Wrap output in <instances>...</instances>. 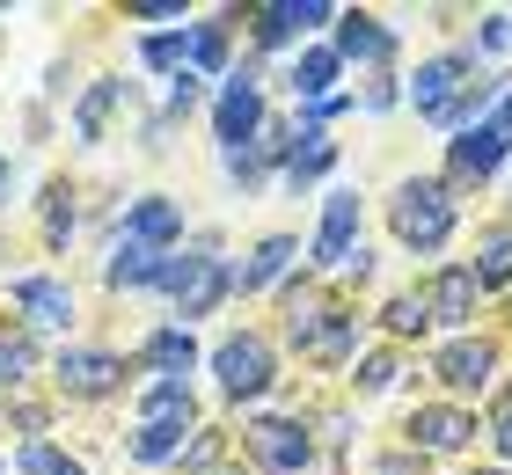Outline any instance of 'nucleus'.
Instances as JSON below:
<instances>
[{"mask_svg": "<svg viewBox=\"0 0 512 475\" xmlns=\"http://www.w3.org/2000/svg\"><path fill=\"white\" fill-rule=\"evenodd\" d=\"M388 220H395V234H403L410 249H439L447 227H454V198L439 183H403L395 205H388Z\"/></svg>", "mask_w": 512, "mask_h": 475, "instance_id": "1", "label": "nucleus"}, {"mask_svg": "<svg viewBox=\"0 0 512 475\" xmlns=\"http://www.w3.org/2000/svg\"><path fill=\"white\" fill-rule=\"evenodd\" d=\"M213 366H220V388L227 395H264L271 388V344L264 337H227L213 351Z\"/></svg>", "mask_w": 512, "mask_h": 475, "instance_id": "2", "label": "nucleus"}, {"mask_svg": "<svg viewBox=\"0 0 512 475\" xmlns=\"http://www.w3.org/2000/svg\"><path fill=\"white\" fill-rule=\"evenodd\" d=\"M249 454L264 468H300L308 461V432L293 417H264V424H249Z\"/></svg>", "mask_w": 512, "mask_h": 475, "instance_id": "3", "label": "nucleus"}, {"mask_svg": "<svg viewBox=\"0 0 512 475\" xmlns=\"http://www.w3.org/2000/svg\"><path fill=\"white\" fill-rule=\"evenodd\" d=\"M118 373H125V359H110V351H66L59 359V388L66 395H110Z\"/></svg>", "mask_w": 512, "mask_h": 475, "instance_id": "4", "label": "nucleus"}, {"mask_svg": "<svg viewBox=\"0 0 512 475\" xmlns=\"http://www.w3.org/2000/svg\"><path fill=\"white\" fill-rule=\"evenodd\" d=\"M491 359H498L491 344H447L439 351V380H447L454 395H476L483 380H491Z\"/></svg>", "mask_w": 512, "mask_h": 475, "instance_id": "5", "label": "nucleus"}, {"mask_svg": "<svg viewBox=\"0 0 512 475\" xmlns=\"http://www.w3.org/2000/svg\"><path fill=\"white\" fill-rule=\"evenodd\" d=\"M8 293H15L22 307H30V322H37V329H59L66 315H74V293H66L59 278H15Z\"/></svg>", "mask_w": 512, "mask_h": 475, "instance_id": "6", "label": "nucleus"}, {"mask_svg": "<svg viewBox=\"0 0 512 475\" xmlns=\"http://www.w3.org/2000/svg\"><path fill=\"white\" fill-rule=\"evenodd\" d=\"M461 74H469V59H432L425 74H417V88H410V95H417V110H425V117H447V110L461 103V95H454Z\"/></svg>", "mask_w": 512, "mask_h": 475, "instance_id": "7", "label": "nucleus"}, {"mask_svg": "<svg viewBox=\"0 0 512 475\" xmlns=\"http://www.w3.org/2000/svg\"><path fill=\"white\" fill-rule=\"evenodd\" d=\"M505 147H512V139L498 125H469V132L454 139V176H491L498 161H505Z\"/></svg>", "mask_w": 512, "mask_h": 475, "instance_id": "8", "label": "nucleus"}, {"mask_svg": "<svg viewBox=\"0 0 512 475\" xmlns=\"http://www.w3.org/2000/svg\"><path fill=\"white\" fill-rule=\"evenodd\" d=\"M125 234L139 249H161V242H176L183 234V205H169V198H147V205H132L125 212Z\"/></svg>", "mask_w": 512, "mask_h": 475, "instance_id": "9", "label": "nucleus"}, {"mask_svg": "<svg viewBox=\"0 0 512 475\" xmlns=\"http://www.w3.org/2000/svg\"><path fill=\"white\" fill-rule=\"evenodd\" d=\"M476 293H483V278L454 264V271H439V285H432L425 300H432V315H439V322H469V315H476Z\"/></svg>", "mask_w": 512, "mask_h": 475, "instance_id": "10", "label": "nucleus"}, {"mask_svg": "<svg viewBox=\"0 0 512 475\" xmlns=\"http://www.w3.org/2000/svg\"><path fill=\"white\" fill-rule=\"evenodd\" d=\"M352 227H359V198H330V212H322V242H315V256L322 264H352Z\"/></svg>", "mask_w": 512, "mask_h": 475, "instance_id": "11", "label": "nucleus"}, {"mask_svg": "<svg viewBox=\"0 0 512 475\" xmlns=\"http://www.w3.org/2000/svg\"><path fill=\"white\" fill-rule=\"evenodd\" d=\"M256 117H264V103H256V81H249V74L227 81V95H220V139H227V154H235V139L256 132Z\"/></svg>", "mask_w": 512, "mask_h": 475, "instance_id": "12", "label": "nucleus"}, {"mask_svg": "<svg viewBox=\"0 0 512 475\" xmlns=\"http://www.w3.org/2000/svg\"><path fill=\"white\" fill-rule=\"evenodd\" d=\"M469 432H476V424L461 417V410H417V417H410V439L425 446V454H454Z\"/></svg>", "mask_w": 512, "mask_h": 475, "instance_id": "13", "label": "nucleus"}, {"mask_svg": "<svg viewBox=\"0 0 512 475\" xmlns=\"http://www.w3.org/2000/svg\"><path fill=\"white\" fill-rule=\"evenodd\" d=\"M337 52H344V59H388L395 37L381 30L374 15H344V22H337Z\"/></svg>", "mask_w": 512, "mask_h": 475, "instance_id": "14", "label": "nucleus"}, {"mask_svg": "<svg viewBox=\"0 0 512 475\" xmlns=\"http://www.w3.org/2000/svg\"><path fill=\"white\" fill-rule=\"evenodd\" d=\"M147 278H161V249H139V242H125V256L110 264V285H147Z\"/></svg>", "mask_w": 512, "mask_h": 475, "instance_id": "15", "label": "nucleus"}, {"mask_svg": "<svg viewBox=\"0 0 512 475\" xmlns=\"http://www.w3.org/2000/svg\"><path fill=\"white\" fill-rule=\"evenodd\" d=\"M286 256H293V242H286V234H271V242L256 249V256H249V271H242V285H249V293H256V285H271L278 271H286Z\"/></svg>", "mask_w": 512, "mask_h": 475, "instance_id": "16", "label": "nucleus"}, {"mask_svg": "<svg viewBox=\"0 0 512 475\" xmlns=\"http://www.w3.org/2000/svg\"><path fill=\"white\" fill-rule=\"evenodd\" d=\"M191 417V395H183V380H161L147 395V424H183Z\"/></svg>", "mask_w": 512, "mask_h": 475, "instance_id": "17", "label": "nucleus"}, {"mask_svg": "<svg viewBox=\"0 0 512 475\" xmlns=\"http://www.w3.org/2000/svg\"><path fill=\"white\" fill-rule=\"evenodd\" d=\"M147 359L161 373H183V366H191V329H161V337L147 344Z\"/></svg>", "mask_w": 512, "mask_h": 475, "instance_id": "18", "label": "nucleus"}, {"mask_svg": "<svg viewBox=\"0 0 512 475\" xmlns=\"http://www.w3.org/2000/svg\"><path fill=\"white\" fill-rule=\"evenodd\" d=\"M330 81H337V52H308V59L293 66V88H300V95H322Z\"/></svg>", "mask_w": 512, "mask_h": 475, "instance_id": "19", "label": "nucleus"}, {"mask_svg": "<svg viewBox=\"0 0 512 475\" xmlns=\"http://www.w3.org/2000/svg\"><path fill=\"white\" fill-rule=\"evenodd\" d=\"M300 139H308V147H293V183H315L322 169H330V139L322 132H300Z\"/></svg>", "mask_w": 512, "mask_h": 475, "instance_id": "20", "label": "nucleus"}, {"mask_svg": "<svg viewBox=\"0 0 512 475\" xmlns=\"http://www.w3.org/2000/svg\"><path fill=\"white\" fill-rule=\"evenodd\" d=\"M432 322V300H417V293H403V300H388V329L395 337H417V329Z\"/></svg>", "mask_w": 512, "mask_h": 475, "instance_id": "21", "label": "nucleus"}, {"mask_svg": "<svg viewBox=\"0 0 512 475\" xmlns=\"http://www.w3.org/2000/svg\"><path fill=\"white\" fill-rule=\"evenodd\" d=\"M476 278H483V285H505V278H512V234H491V242H483Z\"/></svg>", "mask_w": 512, "mask_h": 475, "instance_id": "22", "label": "nucleus"}, {"mask_svg": "<svg viewBox=\"0 0 512 475\" xmlns=\"http://www.w3.org/2000/svg\"><path fill=\"white\" fill-rule=\"evenodd\" d=\"M118 88H125V81H103V88L81 103V139H103V117H110V103H118Z\"/></svg>", "mask_w": 512, "mask_h": 475, "instance_id": "23", "label": "nucleus"}, {"mask_svg": "<svg viewBox=\"0 0 512 475\" xmlns=\"http://www.w3.org/2000/svg\"><path fill=\"white\" fill-rule=\"evenodd\" d=\"M132 454H139V461H169V454H176V424H139Z\"/></svg>", "mask_w": 512, "mask_h": 475, "instance_id": "24", "label": "nucleus"}, {"mask_svg": "<svg viewBox=\"0 0 512 475\" xmlns=\"http://www.w3.org/2000/svg\"><path fill=\"white\" fill-rule=\"evenodd\" d=\"M300 30V8H264V15H256V37H264V44H286Z\"/></svg>", "mask_w": 512, "mask_h": 475, "instance_id": "25", "label": "nucleus"}, {"mask_svg": "<svg viewBox=\"0 0 512 475\" xmlns=\"http://www.w3.org/2000/svg\"><path fill=\"white\" fill-rule=\"evenodd\" d=\"M22 366H30V337H0V388H15Z\"/></svg>", "mask_w": 512, "mask_h": 475, "instance_id": "26", "label": "nucleus"}, {"mask_svg": "<svg viewBox=\"0 0 512 475\" xmlns=\"http://www.w3.org/2000/svg\"><path fill=\"white\" fill-rule=\"evenodd\" d=\"M183 52H191V37H154L147 44V66H176Z\"/></svg>", "mask_w": 512, "mask_h": 475, "instance_id": "27", "label": "nucleus"}, {"mask_svg": "<svg viewBox=\"0 0 512 475\" xmlns=\"http://www.w3.org/2000/svg\"><path fill=\"white\" fill-rule=\"evenodd\" d=\"M388 380H395V359H366V373H359V388H374V395H381Z\"/></svg>", "mask_w": 512, "mask_h": 475, "instance_id": "28", "label": "nucleus"}, {"mask_svg": "<svg viewBox=\"0 0 512 475\" xmlns=\"http://www.w3.org/2000/svg\"><path fill=\"white\" fill-rule=\"evenodd\" d=\"M483 44H491V52H505V44H512V15H491V22H483Z\"/></svg>", "mask_w": 512, "mask_h": 475, "instance_id": "29", "label": "nucleus"}, {"mask_svg": "<svg viewBox=\"0 0 512 475\" xmlns=\"http://www.w3.org/2000/svg\"><path fill=\"white\" fill-rule=\"evenodd\" d=\"M498 454L512 461V388H505V402H498Z\"/></svg>", "mask_w": 512, "mask_h": 475, "instance_id": "30", "label": "nucleus"}, {"mask_svg": "<svg viewBox=\"0 0 512 475\" xmlns=\"http://www.w3.org/2000/svg\"><path fill=\"white\" fill-rule=\"evenodd\" d=\"M183 461H191V468H205V461H220V432H205L198 446H191V454H183Z\"/></svg>", "mask_w": 512, "mask_h": 475, "instance_id": "31", "label": "nucleus"}, {"mask_svg": "<svg viewBox=\"0 0 512 475\" xmlns=\"http://www.w3.org/2000/svg\"><path fill=\"white\" fill-rule=\"evenodd\" d=\"M8 190H15V161H0V205H8Z\"/></svg>", "mask_w": 512, "mask_h": 475, "instance_id": "32", "label": "nucleus"}, {"mask_svg": "<svg viewBox=\"0 0 512 475\" xmlns=\"http://www.w3.org/2000/svg\"><path fill=\"white\" fill-rule=\"evenodd\" d=\"M498 132L512 139V95H505V103H498Z\"/></svg>", "mask_w": 512, "mask_h": 475, "instance_id": "33", "label": "nucleus"}]
</instances>
